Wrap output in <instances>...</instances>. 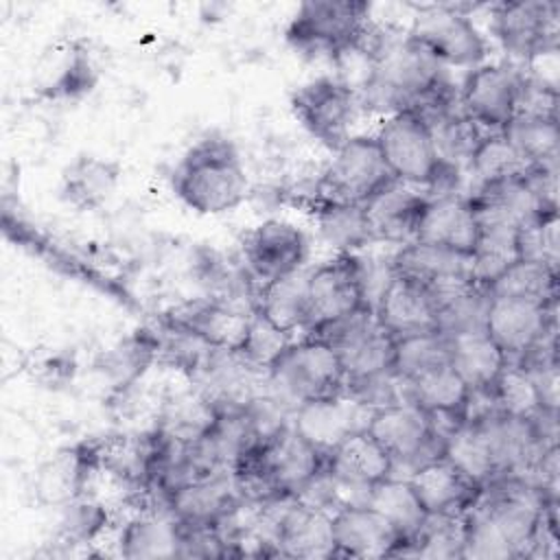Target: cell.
<instances>
[{"label": "cell", "mask_w": 560, "mask_h": 560, "mask_svg": "<svg viewBox=\"0 0 560 560\" xmlns=\"http://www.w3.org/2000/svg\"><path fill=\"white\" fill-rule=\"evenodd\" d=\"M363 50L368 70L354 88L359 109L387 116L416 109L451 85L444 66L409 33H392L372 24Z\"/></svg>", "instance_id": "1"}, {"label": "cell", "mask_w": 560, "mask_h": 560, "mask_svg": "<svg viewBox=\"0 0 560 560\" xmlns=\"http://www.w3.org/2000/svg\"><path fill=\"white\" fill-rule=\"evenodd\" d=\"M549 501L558 499H547L538 488L516 477H501L483 486L479 499L464 514L462 558H529Z\"/></svg>", "instance_id": "2"}, {"label": "cell", "mask_w": 560, "mask_h": 560, "mask_svg": "<svg viewBox=\"0 0 560 560\" xmlns=\"http://www.w3.org/2000/svg\"><path fill=\"white\" fill-rule=\"evenodd\" d=\"M173 192L199 214L234 210L247 195L249 179L232 140L212 133L197 140L171 173Z\"/></svg>", "instance_id": "3"}, {"label": "cell", "mask_w": 560, "mask_h": 560, "mask_svg": "<svg viewBox=\"0 0 560 560\" xmlns=\"http://www.w3.org/2000/svg\"><path fill=\"white\" fill-rule=\"evenodd\" d=\"M374 138L396 182L431 190L429 199L459 192L462 173L440 160L431 129L416 112L389 114Z\"/></svg>", "instance_id": "4"}, {"label": "cell", "mask_w": 560, "mask_h": 560, "mask_svg": "<svg viewBox=\"0 0 560 560\" xmlns=\"http://www.w3.org/2000/svg\"><path fill=\"white\" fill-rule=\"evenodd\" d=\"M343 385L337 350L311 335L291 341L265 374V389L291 413L306 402L343 394Z\"/></svg>", "instance_id": "5"}, {"label": "cell", "mask_w": 560, "mask_h": 560, "mask_svg": "<svg viewBox=\"0 0 560 560\" xmlns=\"http://www.w3.org/2000/svg\"><path fill=\"white\" fill-rule=\"evenodd\" d=\"M372 28L370 4L361 0H308L293 13L284 37L306 57L339 61L359 48Z\"/></svg>", "instance_id": "6"}, {"label": "cell", "mask_w": 560, "mask_h": 560, "mask_svg": "<svg viewBox=\"0 0 560 560\" xmlns=\"http://www.w3.org/2000/svg\"><path fill=\"white\" fill-rule=\"evenodd\" d=\"M365 431L392 457L394 475L398 470L409 475L413 468L442 457L444 451V435L435 429L433 418L409 398L374 409Z\"/></svg>", "instance_id": "7"}, {"label": "cell", "mask_w": 560, "mask_h": 560, "mask_svg": "<svg viewBox=\"0 0 560 560\" xmlns=\"http://www.w3.org/2000/svg\"><path fill=\"white\" fill-rule=\"evenodd\" d=\"M492 31L503 50L527 66L556 55L560 4L549 0H508L492 4Z\"/></svg>", "instance_id": "8"}, {"label": "cell", "mask_w": 560, "mask_h": 560, "mask_svg": "<svg viewBox=\"0 0 560 560\" xmlns=\"http://www.w3.org/2000/svg\"><path fill=\"white\" fill-rule=\"evenodd\" d=\"M394 175L374 136H350L326 166L319 188L322 197L346 203H365L394 184Z\"/></svg>", "instance_id": "9"}, {"label": "cell", "mask_w": 560, "mask_h": 560, "mask_svg": "<svg viewBox=\"0 0 560 560\" xmlns=\"http://www.w3.org/2000/svg\"><path fill=\"white\" fill-rule=\"evenodd\" d=\"M291 109L315 140L335 151L350 138L359 101L346 79L317 77L293 92Z\"/></svg>", "instance_id": "10"}, {"label": "cell", "mask_w": 560, "mask_h": 560, "mask_svg": "<svg viewBox=\"0 0 560 560\" xmlns=\"http://www.w3.org/2000/svg\"><path fill=\"white\" fill-rule=\"evenodd\" d=\"M444 68H477L486 59L488 46L468 13L451 4L422 9L407 31Z\"/></svg>", "instance_id": "11"}, {"label": "cell", "mask_w": 560, "mask_h": 560, "mask_svg": "<svg viewBox=\"0 0 560 560\" xmlns=\"http://www.w3.org/2000/svg\"><path fill=\"white\" fill-rule=\"evenodd\" d=\"M521 72L510 63H481L472 68L459 88L462 112L481 129L501 133L516 114Z\"/></svg>", "instance_id": "12"}, {"label": "cell", "mask_w": 560, "mask_h": 560, "mask_svg": "<svg viewBox=\"0 0 560 560\" xmlns=\"http://www.w3.org/2000/svg\"><path fill=\"white\" fill-rule=\"evenodd\" d=\"M241 249L245 269L262 287L300 271L308 254V241L293 223L267 219L245 234Z\"/></svg>", "instance_id": "13"}, {"label": "cell", "mask_w": 560, "mask_h": 560, "mask_svg": "<svg viewBox=\"0 0 560 560\" xmlns=\"http://www.w3.org/2000/svg\"><path fill=\"white\" fill-rule=\"evenodd\" d=\"M98 440H83L59 448L44 464H39L33 492L42 505L63 508L88 494L92 479L101 472Z\"/></svg>", "instance_id": "14"}, {"label": "cell", "mask_w": 560, "mask_h": 560, "mask_svg": "<svg viewBox=\"0 0 560 560\" xmlns=\"http://www.w3.org/2000/svg\"><path fill=\"white\" fill-rule=\"evenodd\" d=\"M330 527L335 558H398L405 545L394 525L363 501L339 505Z\"/></svg>", "instance_id": "15"}, {"label": "cell", "mask_w": 560, "mask_h": 560, "mask_svg": "<svg viewBox=\"0 0 560 560\" xmlns=\"http://www.w3.org/2000/svg\"><path fill=\"white\" fill-rule=\"evenodd\" d=\"M306 293L311 306V326L368 306L363 293L361 256L337 254L311 269L306 276Z\"/></svg>", "instance_id": "16"}, {"label": "cell", "mask_w": 560, "mask_h": 560, "mask_svg": "<svg viewBox=\"0 0 560 560\" xmlns=\"http://www.w3.org/2000/svg\"><path fill=\"white\" fill-rule=\"evenodd\" d=\"M556 308L558 304L545 306L529 300L490 295L486 332L512 363L547 332L556 330Z\"/></svg>", "instance_id": "17"}, {"label": "cell", "mask_w": 560, "mask_h": 560, "mask_svg": "<svg viewBox=\"0 0 560 560\" xmlns=\"http://www.w3.org/2000/svg\"><path fill=\"white\" fill-rule=\"evenodd\" d=\"M326 468L341 492L354 494V501H363L372 486L394 475L392 457L365 429L343 438L326 455Z\"/></svg>", "instance_id": "18"}, {"label": "cell", "mask_w": 560, "mask_h": 560, "mask_svg": "<svg viewBox=\"0 0 560 560\" xmlns=\"http://www.w3.org/2000/svg\"><path fill=\"white\" fill-rule=\"evenodd\" d=\"M234 472L217 470L177 488L168 497V514L186 525H221L238 505Z\"/></svg>", "instance_id": "19"}, {"label": "cell", "mask_w": 560, "mask_h": 560, "mask_svg": "<svg viewBox=\"0 0 560 560\" xmlns=\"http://www.w3.org/2000/svg\"><path fill=\"white\" fill-rule=\"evenodd\" d=\"M427 514L464 516L479 499L483 486L470 481L446 457H435L407 475Z\"/></svg>", "instance_id": "20"}, {"label": "cell", "mask_w": 560, "mask_h": 560, "mask_svg": "<svg viewBox=\"0 0 560 560\" xmlns=\"http://www.w3.org/2000/svg\"><path fill=\"white\" fill-rule=\"evenodd\" d=\"M416 241L470 258L479 241V221L468 195L431 197L422 212Z\"/></svg>", "instance_id": "21"}, {"label": "cell", "mask_w": 560, "mask_h": 560, "mask_svg": "<svg viewBox=\"0 0 560 560\" xmlns=\"http://www.w3.org/2000/svg\"><path fill=\"white\" fill-rule=\"evenodd\" d=\"M370 409L346 392L298 407L291 413L293 427L322 453H330L343 438L368 427Z\"/></svg>", "instance_id": "22"}, {"label": "cell", "mask_w": 560, "mask_h": 560, "mask_svg": "<svg viewBox=\"0 0 560 560\" xmlns=\"http://www.w3.org/2000/svg\"><path fill=\"white\" fill-rule=\"evenodd\" d=\"M374 313L394 339L438 330V306L431 291L407 278H389L374 304Z\"/></svg>", "instance_id": "23"}, {"label": "cell", "mask_w": 560, "mask_h": 560, "mask_svg": "<svg viewBox=\"0 0 560 560\" xmlns=\"http://www.w3.org/2000/svg\"><path fill=\"white\" fill-rule=\"evenodd\" d=\"M427 203L429 197L424 192H418L400 182H394L376 192L363 203L374 243L385 241L400 247L416 241Z\"/></svg>", "instance_id": "24"}, {"label": "cell", "mask_w": 560, "mask_h": 560, "mask_svg": "<svg viewBox=\"0 0 560 560\" xmlns=\"http://www.w3.org/2000/svg\"><path fill=\"white\" fill-rule=\"evenodd\" d=\"M252 313L254 311L249 308L225 304L212 298H201L173 308L164 315V319L195 332L212 348L236 350Z\"/></svg>", "instance_id": "25"}, {"label": "cell", "mask_w": 560, "mask_h": 560, "mask_svg": "<svg viewBox=\"0 0 560 560\" xmlns=\"http://www.w3.org/2000/svg\"><path fill=\"white\" fill-rule=\"evenodd\" d=\"M158 328L142 326L103 350L94 361V372L101 374L114 394H125L158 363Z\"/></svg>", "instance_id": "26"}, {"label": "cell", "mask_w": 560, "mask_h": 560, "mask_svg": "<svg viewBox=\"0 0 560 560\" xmlns=\"http://www.w3.org/2000/svg\"><path fill=\"white\" fill-rule=\"evenodd\" d=\"M37 70V92L48 101L81 98L98 81L92 57L79 44L46 52Z\"/></svg>", "instance_id": "27"}, {"label": "cell", "mask_w": 560, "mask_h": 560, "mask_svg": "<svg viewBox=\"0 0 560 560\" xmlns=\"http://www.w3.org/2000/svg\"><path fill=\"white\" fill-rule=\"evenodd\" d=\"M387 260L392 276L413 280L427 289L470 276V258L422 241L400 245Z\"/></svg>", "instance_id": "28"}, {"label": "cell", "mask_w": 560, "mask_h": 560, "mask_svg": "<svg viewBox=\"0 0 560 560\" xmlns=\"http://www.w3.org/2000/svg\"><path fill=\"white\" fill-rule=\"evenodd\" d=\"M118 556L127 560L179 558L177 521L162 512H140L120 529Z\"/></svg>", "instance_id": "29"}, {"label": "cell", "mask_w": 560, "mask_h": 560, "mask_svg": "<svg viewBox=\"0 0 560 560\" xmlns=\"http://www.w3.org/2000/svg\"><path fill=\"white\" fill-rule=\"evenodd\" d=\"M118 179V162L98 155H79L61 175V197L79 210H94L114 195Z\"/></svg>", "instance_id": "30"}, {"label": "cell", "mask_w": 560, "mask_h": 560, "mask_svg": "<svg viewBox=\"0 0 560 560\" xmlns=\"http://www.w3.org/2000/svg\"><path fill=\"white\" fill-rule=\"evenodd\" d=\"M306 271H295L282 280L258 287L256 306L280 330L293 335L295 330H308L311 326V306L306 293Z\"/></svg>", "instance_id": "31"}, {"label": "cell", "mask_w": 560, "mask_h": 560, "mask_svg": "<svg viewBox=\"0 0 560 560\" xmlns=\"http://www.w3.org/2000/svg\"><path fill=\"white\" fill-rule=\"evenodd\" d=\"M451 339L448 363L468 385V389L492 387L508 365L501 348L488 337V332H470Z\"/></svg>", "instance_id": "32"}, {"label": "cell", "mask_w": 560, "mask_h": 560, "mask_svg": "<svg viewBox=\"0 0 560 560\" xmlns=\"http://www.w3.org/2000/svg\"><path fill=\"white\" fill-rule=\"evenodd\" d=\"M313 214L322 238L337 249V254H357L365 245L374 243L363 203L332 201L319 195L313 203Z\"/></svg>", "instance_id": "33"}, {"label": "cell", "mask_w": 560, "mask_h": 560, "mask_svg": "<svg viewBox=\"0 0 560 560\" xmlns=\"http://www.w3.org/2000/svg\"><path fill=\"white\" fill-rule=\"evenodd\" d=\"M407 398L422 407L431 416H451L462 420L468 385L451 368V363L438 365L405 383ZM464 422V420H462Z\"/></svg>", "instance_id": "34"}, {"label": "cell", "mask_w": 560, "mask_h": 560, "mask_svg": "<svg viewBox=\"0 0 560 560\" xmlns=\"http://www.w3.org/2000/svg\"><path fill=\"white\" fill-rule=\"evenodd\" d=\"M363 503L376 508L394 525V529L402 536L405 545H407V540H411L416 536V532L422 527V523L427 518V512L420 505L411 483L407 481V477H398V475H392V477L378 481L376 486H372L368 490Z\"/></svg>", "instance_id": "35"}, {"label": "cell", "mask_w": 560, "mask_h": 560, "mask_svg": "<svg viewBox=\"0 0 560 560\" xmlns=\"http://www.w3.org/2000/svg\"><path fill=\"white\" fill-rule=\"evenodd\" d=\"M490 295L518 298L545 306L558 304V269L536 260H514L490 284Z\"/></svg>", "instance_id": "36"}, {"label": "cell", "mask_w": 560, "mask_h": 560, "mask_svg": "<svg viewBox=\"0 0 560 560\" xmlns=\"http://www.w3.org/2000/svg\"><path fill=\"white\" fill-rule=\"evenodd\" d=\"M442 457L457 466L477 486H488L499 477L492 451L477 422H462L455 427L444 438Z\"/></svg>", "instance_id": "37"}, {"label": "cell", "mask_w": 560, "mask_h": 560, "mask_svg": "<svg viewBox=\"0 0 560 560\" xmlns=\"http://www.w3.org/2000/svg\"><path fill=\"white\" fill-rule=\"evenodd\" d=\"M219 409L199 389L171 396L155 420V429L182 440L197 442L212 427Z\"/></svg>", "instance_id": "38"}, {"label": "cell", "mask_w": 560, "mask_h": 560, "mask_svg": "<svg viewBox=\"0 0 560 560\" xmlns=\"http://www.w3.org/2000/svg\"><path fill=\"white\" fill-rule=\"evenodd\" d=\"M529 166H558L560 125L558 118L516 116L501 131Z\"/></svg>", "instance_id": "39"}, {"label": "cell", "mask_w": 560, "mask_h": 560, "mask_svg": "<svg viewBox=\"0 0 560 560\" xmlns=\"http://www.w3.org/2000/svg\"><path fill=\"white\" fill-rule=\"evenodd\" d=\"M435 142V151L440 155V160L453 168H457L459 173L464 168H468L470 158L475 153V149L479 147V142L483 140V129L479 125H475L464 112L462 107L427 122Z\"/></svg>", "instance_id": "40"}, {"label": "cell", "mask_w": 560, "mask_h": 560, "mask_svg": "<svg viewBox=\"0 0 560 560\" xmlns=\"http://www.w3.org/2000/svg\"><path fill=\"white\" fill-rule=\"evenodd\" d=\"M451 352V339L440 330H427L418 335H407L400 339H394V361L392 370L402 378L405 383L448 363Z\"/></svg>", "instance_id": "41"}, {"label": "cell", "mask_w": 560, "mask_h": 560, "mask_svg": "<svg viewBox=\"0 0 560 560\" xmlns=\"http://www.w3.org/2000/svg\"><path fill=\"white\" fill-rule=\"evenodd\" d=\"M490 304L488 287L472 282L459 293L438 304V330L446 337L486 332V315Z\"/></svg>", "instance_id": "42"}, {"label": "cell", "mask_w": 560, "mask_h": 560, "mask_svg": "<svg viewBox=\"0 0 560 560\" xmlns=\"http://www.w3.org/2000/svg\"><path fill=\"white\" fill-rule=\"evenodd\" d=\"M516 232L518 228L510 225H479V241L470 256V276L475 282L488 287L501 271L518 260Z\"/></svg>", "instance_id": "43"}, {"label": "cell", "mask_w": 560, "mask_h": 560, "mask_svg": "<svg viewBox=\"0 0 560 560\" xmlns=\"http://www.w3.org/2000/svg\"><path fill=\"white\" fill-rule=\"evenodd\" d=\"M527 168L529 164L503 133H486L468 164V171L475 175L477 186L514 179Z\"/></svg>", "instance_id": "44"}, {"label": "cell", "mask_w": 560, "mask_h": 560, "mask_svg": "<svg viewBox=\"0 0 560 560\" xmlns=\"http://www.w3.org/2000/svg\"><path fill=\"white\" fill-rule=\"evenodd\" d=\"M464 516L427 514L422 527L402 547L400 556L413 558H462Z\"/></svg>", "instance_id": "45"}, {"label": "cell", "mask_w": 560, "mask_h": 560, "mask_svg": "<svg viewBox=\"0 0 560 560\" xmlns=\"http://www.w3.org/2000/svg\"><path fill=\"white\" fill-rule=\"evenodd\" d=\"M293 341V335L280 330L276 324H271L265 315L258 311L252 313L245 335L234 350L245 363L256 368L258 372L267 374L269 365L282 354V350Z\"/></svg>", "instance_id": "46"}, {"label": "cell", "mask_w": 560, "mask_h": 560, "mask_svg": "<svg viewBox=\"0 0 560 560\" xmlns=\"http://www.w3.org/2000/svg\"><path fill=\"white\" fill-rule=\"evenodd\" d=\"M59 510L61 514L57 523V538L63 545H72V547L96 540L109 521L107 508L88 494L77 501H70Z\"/></svg>", "instance_id": "47"}, {"label": "cell", "mask_w": 560, "mask_h": 560, "mask_svg": "<svg viewBox=\"0 0 560 560\" xmlns=\"http://www.w3.org/2000/svg\"><path fill=\"white\" fill-rule=\"evenodd\" d=\"M494 396L501 413H508L514 418L529 420L542 409L532 376L512 363H508L499 374L494 383Z\"/></svg>", "instance_id": "48"}, {"label": "cell", "mask_w": 560, "mask_h": 560, "mask_svg": "<svg viewBox=\"0 0 560 560\" xmlns=\"http://www.w3.org/2000/svg\"><path fill=\"white\" fill-rule=\"evenodd\" d=\"M518 258L545 262L558 269L560 245H558V214L540 217L532 223H525L516 232Z\"/></svg>", "instance_id": "49"}]
</instances>
